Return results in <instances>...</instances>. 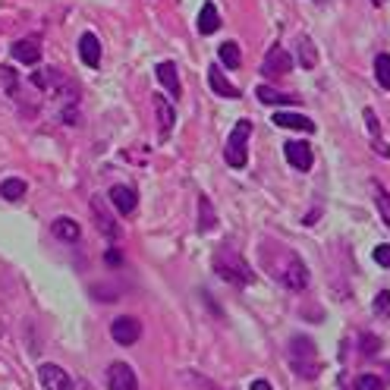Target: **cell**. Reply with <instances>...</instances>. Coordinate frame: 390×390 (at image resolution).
Segmentation results:
<instances>
[{"label": "cell", "instance_id": "1", "mask_svg": "<svg viewBox=\"0 0 390 390\" xmlns=\"http://www.w3.org/2000/svg\"><path fill=\"white\" fill-rule=\"evenodd\" d=\"M258 255H261V268H265L277 283H283L287 290H296V293H299V290L309 287V268H305V261H302L290 246L265 239V243L258 246Z\"/></svg>", "mask_w": 390, "mask_h": 390}, {"label": "cell", "instance_id": "2", "mask_svg": "<svg viewBox=\"0 0 390 390\" xmlns=\"http://www.w3.org/2000/svg\"><path fill=\"white\" fill-rule=\"evenodd\" d=\"M287 362L293 368V375L302 381H312V378L321 375V356H318L315 340H309L305 334H296L287 346Z\"/></svg>", "mask_w": 390, "mask_h": 390}, {"label": "cell", "instance_id": "3", "mask_svg": "<svg viewBox=\"0 0 390 390\" xmlns=\"http://www.w3.org/2000/svg\"><path fill=\"white\" fill-rule=\"evenodd\" d=\"M211 265H214V271H217V277L227 280V283H233V287H249L252 280H255V271L246 265V258L239 255L230 243L217 246Z\"/></svg>", "mask_w": 390, "mask_h": 390}, {"label": "cell", "instance_id": "4", "mask_svg": "<svg viewBox=\"0 0 390 390\" xmlns=\"http://www.w3.org/2000/svg\"><path fill=\"white\" fill-rule=\"evenodd\" d=\"M249 136H252V120H239L233 126V133H230L227 148H224V161L233 170H243L249 164Z\"/></svg>", "mask_w": 390, "mask_h": 390}, {"label": "cell", "instance_id": "5", "mask_svg": "<svg viewBox=\"0 0 390 390\" xmlns=\"http://www.w3.org/2000/svg\"><path fill=\"white\" fill-rule=\"evenodd\" d=\"M91 217H95V227H98V233L101 236H107V239H117L120 236L117 221H113V214L107 211V202H104L101 195L91 199Z\"/></svg>", "mask_w": 390, "mask_h": 390}, {"label": "cell", "instance_id": "6", "mask_svg": "<svg viewBox=\"0 0 390 390\" xmlns=\"http://www.w3.org/2000/svg\"><path fill=\"white\" fill-rule=\"evenodd\" d=\"M111 337L117 340L120 346H133L136 340L142 337V324H139V318H133V315H120L117 321L111 324Z\"/></svg>", "mask_w": 390, "mask_h": 390}, {"label": "cell", "instance_id": "7", "mask_svg": "<svg viewBox=\"0 0 390 390\" xmlns=\"http://www.w3.org/2000/svg\"><path fill=\"white\" fill-rule=\"evenodd\" d=\"M290 69H293V57L280 45H274L271 51L265 54V60H261V73L265 76H287Z\"/></svg>", "mask_w": 390, "mask_h": 390}, {"label": "cell", "instance_id": "8", "mask_svg": "<svg viewBox=\"0 0 390 390\" xmlns=\"http://www.w3.org/2000/svg\"><path fill=\"white\" fill-rule=\"evenodd\" d=\"M155 76H158V82H161L164 89H167L170 101H180V98H183L180 76H177V63H173V60H161V63L155 67Z\"/></svg>", "mask_w": 390, "mask_h": 390}, {"label": "cell", "instance_id": "9", "mask_svg": "<svg viewBox=\"0 0 390 390\" xmlns=\"http://www.w3.org/2000/svg\"><path fill=\"white\" fill-rule=\"evenodd\" d=\"M107 387L111 390H139V381H136V371L126 362H113L107 368Z\"/></svg>", "mask_w": 390, "mask_h": 390}, {"label": "cell", "instance_id": "10", "mask_svg": "<svg viewBox=\"0 0 390 390\" xmlns=\"http://www.w3.org/2000/svg\"><path fill=\"white\" fill-rule=\"evenodd\" d=\"M107 202H111V205L117 208L123 217H129V214L136 211V205H139V195H136V189H129V186H111Z\"/></svg>", "mask_w": 390, "mask_h": 390}, {"label": "cell", "instance_id": "11", "mask_svg": "<svg viewBox=\"0 0 390 390\" xmlns=\"http://www.w3.org/2000/svg\"><path fill=\"white\" fill-rule=\"evenodd\" d=\"M41 384H45V390H76L69 375L60 365H54V362L41 365Z\"/></svg>", "mask_w": 390, "mask_h": 390}, {"label": "cell", "instance_id": "12", "mask_svg": "<svg viewBox=\"0 0 390 390\" xmlns=\"http://www.w3.org/2000/svg\"><path fill=\"white\" fill-rule=\"evenodd\" d=\"M79 57L89 69L101 67V41H98L95 32H85V35L79 38Z\"/></svg>", "mask_w": 390, "mask_h": 390}, {"label": "cell", "instance_id": "13", "mask_svg": "<svg viewBox=\"0 0 390 390\" xmlns=\"http://www.w3.org/2000/svg\"><path fill=\"white\" fill-rule=\"evenodd\" d=\"M283 158L290 161V167L293 170H309L312 167L309 142H287V145H283Z\"/></svg>", "mask_w": 390, "mask_h": 390}, {"label": "cell", "instance_id": "14", "mask_svg": "<svg viewBox=\"0 0 390 390\" xmlns=\"http://www.w3.org/2000/svg\"><path fill=\"white\" fill-rule=\"evenodd\" d=\"M155 113H158V123H161V129H158V139H170V133H173V120H177V113H173V104L167 101L164 95H155Z\"/></svg>", "mask_w": 390, "mask_h": 390}, {"label": "cell", "instance_id": "15", "mask_svg": "<svg viewBox=\"0 0 390 390\" xmlns=\"http://www.w3.org/2000/svg\"><path fill=\"white\" fill-rule=\"evenodd\" d=\"M208 85H211L214 95H221V98H233V101L239 98V89L224 76L221 67H208Z\"/></svg>", "mask_w": 390, "mask_h": 390}, {"label": "cell", "instance_id": "16", "mask_svg": "<svg viewBox=\"0 0 390 390\" xmlns=\"http://www.w3.org/2000/svg\"><path fill=\"white\" fill-rule=\"evenodd\" d=\"M13 57L25 67H35L38 60H41V45H38V38H19L13 45Z\"/></svg>", "mask_w": 390, "mask_h": 390}, {"label": "cell", "instance_id": "17", "mask_svg": "<svg viewBox=\"0 0 390 390\" xmlns=\"http://www.w3.org/2000/svg\"><path fill=\"white\" fill-rule=\"evenodd\" d=\"M274 126H280V129H299V133H315V123H312L309 117H302V113H287V111L274 113Z\"/></svg>", "mask_w": 390, "mask_h": 390}, {"label": "cell", "instance_id": "18", "mask_svg": "<svg viewBox=\"0 0 390 390\" xmlns=\"http://www.w3.org/2000/svg\"><path fill=\"white\" fill-rule=\"evenodd\" d=\"M51 230H54L57 239H63V243H79V236H82L79 224H76L73 217H57V221L51 224Z\"/></svg>", "mask_w": 390, "mask_h": 390}, {"label": "cell", "instance_id": "19", "mask_svg": "<svg viewBox=\"0 0 390 390\" xmlns=\"http://www.w3.org/2000/svg\"><path fill=\"white\" fill-rule=\"evenodd\" d=\"M217 29H221V16H217V7L208 0L205 7H202V13H199V32L202 35H214Z\"/></svg>", "mask_w": 390, "mask_h": 390}, {"label": "cell", "instance_id": "20", "mask_svg": "<svg viewBox=\"0 0 390 390\" xmlns=\"http://www.w3.org/2000/svg\"><path fill=\"white\" fill-rule=\"evenodd\" d=\"M217 57H221V63H224V67H230V69L243 67V51H239L236 41H224V45L217 47Z\"/></svg>", "mask_w": 390, "mask_h": 390}, {"label": "cell", "instance_id": "21", "mask_svg": "<svg viewBox=\"0 0 390 390\" xmlns=\"http://www.w3.org/2000/svg\"><path fill=\"white\" fill-rule=\"evenodd\" d=\"M255 95H258V101H265V104H299V95H283V91L271 89V85H258Z\"/></svg>", "mask_w": 390, "mask_h": 390}, {"label": "cell", "instance_id": "22", "mask_svg": "<svg viewBox=\"0 0 390 390\" xmlns=\"http://www.w3.org/2000/svg\"><path fill=\"white\" fill-rule=\"evenodd\" d=\"M217 227V214H214V205L208 202V195L199 199V233H211Z\"/></svg>", "mask_w": 390, "mask_h": 390}, {"label": "cell", "instance_id": "23", "mask_svg": "<svg viewBox=\"0 0 390 390\" xmlns=\"http://www.w3.org/2000/svg\"><path fill=\"white\" fill-rule=\"evenodd\" d=\"M25 192H29L25 180H3V183H0V199L3 202H19Z\"/></svg>", "mask_w": 390, "mask_h": 390}, {"label": "cell", "instance_id": "24", "mask_svg": "<svg viewBox=\"0 0 390 390\" xmlns=\"http://www.w3.org/2000/svg\"><path fill=\"white\" fill-rule=\"evenodd\" d=\"M299 63L305 69H315L318 67V51H315V41L305 35H299Z\"/></svg>", "mask_w": 390, "mask_h": 390}, {"label": "cell", "instance_id": "25", "mask_svg": "<svg viewBox=\"0 0 390 390\" xmlns=\"http://www.w3.org/2000/svg\"><path fill=\"white\" fill-rule=\"evenodd\" d=\"M371 192H375V205H378V211H381V217H384V224L390 227V192L384 189L378 180H371Z\"/></svg>", "mask_w": 390, "mask_h": 390}, {"label": "cell", "instance_id": "26", "mask_svg": "<svg viewBox=\"0 0 390 390\" xmlns=\"http://www.w3.org/2000/svg\"><path fill=\"white\" fill-rule=\"evenodd\" d=\"M375 79L381 89H390V54H378L375 57Z\"/></svg>", "mask_w": 390, "mask_h": 390}, {"label": "cell", "instance_id": "27", "mask_svg": "<svg viewBox=\"0 0 390 390\" xmlns=\"http://www.w3.org/2000/svg\"><path fill=\"white\" fill-rule=\"evenodd\" d=\"M356 390H384V378H378V375H359V378H356Z\"/></svg>", "mask_w": 390, "mask_h": 390}, {"label": "cell", "instance_id": "28", "mask_svg": "<svg viewBox=\"0 0 390 390\" xmlns=\"http://www.w3.org/2000/svg\"><path fill=\"white\" fill-rule=\"evenodd\" d=\"M375 315L390 318V293H387V290H381V293L375 296Z\"/></svg>", "mask_w": 390, "mask_h": 390}, {"label": "cell", "instance_id": "29", "mask_svg": "<svg viewBox=\"0 0 390 390\" xmlns=\"http://www.w3.org/2000/svg\"><path fill=\"white\" fill-rule=\"evenodd\" d=\"M365 123H368V133L375 136V142H381V123H378V113L371 107H365Z\"/></svg>", "mask_w": 390, "mask_h": 390}, {"label": "cell", "instance_id": "30", "mask_svg": "<svg viewBox=\"0 0 390 390\" xmlns=\"http://www.w3.org/2000/svg\"><path fill=\"white\" fill-rule=\"evenodd\" d=\"M359 346H362V353H365V356H375L378 346H381V340L371 337V334H362V337H359Z\"/></svg>", "mask_w": 390, "mask_h": 390}, {"label": "cell", "instance_id": "31", "mask_svg": "<svg viewBox=\"0 0 390 390\" xmlns=\"http://www.w3.org/2000/svg\"><path fill=\"white\" fill-rule=\"evenodd\" d=\"M371 255H375V261L381 268H390V246L384 243V246H375V252H371Z\"/></svg>", "mask_w": 390, "mask_h": 390}, {"label": "cell", "instance_id": "32", "mask_svg": "<svg viewBox=\"0 0 390 390\" xmlns=\"http://www.w3.org/2000/svg\"><path fill=\"white\" fill-rule=\"evenodd\" d=\"M375 151H378V155H384V158H390V148L384 145V142H375Z\"/></svg>", "mask_w": 390, "mask_h": 390}, {"label": "cell", "instance_id": "33", "mask_svg": "<svg viewBox=\"0 0 390 390\" xmlns=\"http://www.w3.org/2000/svg\"><path fill=\"white\" fill-rule=\"evenodd\" d=\"M252 390H274L268 381H252Z\"/></svg>", "mask_w": 390, "mask_h": 390}]
</instances>
